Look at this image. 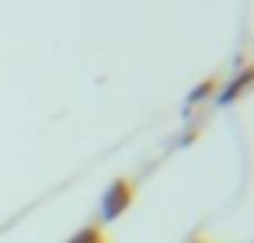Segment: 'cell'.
<instances>
[{
	"label": "cell",
	"mask_w": 254,
	"mask_h": 243,
	"mask_svg": "<svg viewBox=\"0 0 254 243\" xmlns=\"http://www.w3.org/2000/svg\"><path fill=\"white\" fill-rule=\"evenodd\" d=\"M94 240H101V229L98 226H84L77 236H70V243H94Z\"/></svg>",
	"instance_id": "cell-3"
},
{
	"label": "cell",
	"mask_w": 254,
	"mask_h": 243,
	"mask_svg": "<svg viewBox=\"0 0 254 243\" xmlns=\"http://www.w3.org/2000/svg\"><path fill=\"white\" fill-rule=\"evenodd\" d=\"M188 243H212V240H202V236H195V240H188Z\"/></svg>",
	"instance_id": "cell-5"
},
{
	"label": "cell",
	"mask_w": 254,
	"mask_h": 243,
	"mask_svg": "<svg viewBox=\"0 0 254 243\" xmlns=\"http://www.w3.org/2000/svg\"><path fill=\"white\" fill-rule=\"evenodd\" d=\"M212 87H216V80H205V84H198V87H195V91L188 94V101L195 104V101H202V97H209V94H212Z\"/></svg>",
	"instance_id": "cell-4"
},
{
	"label": "cell",
	"mask_w": 254,
	"mask_h": 243,
	"mask_svg": "<svg viewBox=\"0 0 254 243\" xmlns=\"http://www.w3.org/2000/svg\"><path fill=\"white\" fill-rule=\"evenodd\" d=\"M94 243H105V240H94Z\"/></svg>",
	"instance_id": "cell-6"
},
{
	"label": "cell",
	"mask_w": 254,
	"mask_h": 243,
	"mask_svg": "<svg viewBox=\"0 0 254 243\" xmlns=\"http://www.w3.org/2000/svg\"><path fill=\"white\" fill-rule=\"evenodd\" d=\"M132 198H136V184H132L129 177L112 181L108 191H105V198H101V219H119V215L132 205Z\"/></svg>",
	"instance_id": "cell-1"
},
{
	"label": "cell",
	"mask_w": 254,
	"mask_h": 243,
	"mask_svg": "<svg viewBox=\"0 0 254 243\" xmlns=\"http://www.w3.org/2000/svg\"><path fill=\"white\" fill-rule=\"evenodd\" d=\"M247 84H251V73L244 70V73H240V77H237V80H233V84H230V87H226V91L219 94V101H223V104H230L233 97H240V94L247 91Z\"/></svg>",
	"instance_id": "cell-2"
}]
</instances>
